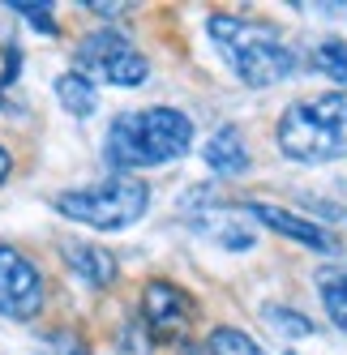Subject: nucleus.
Wrapping results in <instances>:
<instances>
[{"instance_id":"obj_1","label":"nucleus","mask_w":347,"mask_h":355,"mask_svg":"<svg viewBox=\"0 0 347 355\" xmlns=\"http://www.w3.org/2000/svg\"><path fill=\"white\" fill-rule=\"evenodd\" d=\"M193 150V120L180 107H133L108 124L103 163L116 175L176 163Z\"/></svg>"},{"instance_id":"obj_2","label":"nucleus","mask_w":347,"mask_h":355,"mask_svg":"<svg viewBox=\"0 0 347 355\" xmlns=\"http://www.w3.org/2000/svg\"><path fill=\"white\" fill-rule=\"evenodd\" d=\"M206 31H210L214 47H219V56L232 64L240 86L266 90V86L287 82L291 73L301 69L296 47L287 39H279V31L266 26V21L236 17V13H210L206 17Z\"/></svg>"},{"instance_id":"obj_3","label":"nucleus","mask_w":347,"mask_h":355,"mask_svg":"<svg viewBox=\"0 0 347 355\" xmlns=\"http://www.w3.org/2000/svg\"><path fill=\"white\" fill-rule=\"evenodd\" d=\"M279 155L291 163H339L347 159V90L291 103L275 124Z\"/></svg>"},{"instance_id":"obj_4","label":"nucleus","mask_w":347,"mask_h":355,"mask_svg":"<svg viewBox=\"0 0 347 355\" xmlns=\"http://www.w3.org/2000/svg\"><path fill=\"white\" fill-rule=\"evenodd\" d=\"M52 210L90 232H125L151 210V184L142 175H108L99 184L65 189L52 197Z\"/></svg>"},{"instance_id":"obj_5","label":"nucleus","mask_w":347,"mask_h":355,"mask_svg":"<svg viewBox=\"0 0 347 355\" xmlns=\"http://www.w3.org/2000/svg\"><path fill=\"white\" fill-rule=\"evenodd\" d=\"M73 60H78V73H86V78L99 86V82H108V86H142L146 78H151V60L142 56V47L125 35V31H116V26H94L82 35L78 43V52H73Z\"/></svg>"},{"instance_id":"obj_6","label":"nucleus","mask_w":347,"mask_h":355,"mask_svg":"<svg viewBox=\"0 0 347 355\" xmlns=\"http://www.w3.org/2000/svg\"><path fill=\"white\" fill-rule=\"evenodd\" d=\"M180 218L193 227L202 240L232 248V252H249L257 244V223L249 214V206H236V201H223L210 184H197L180 197Z\"/></svg>"},{"instance_id":"obj_7","label":"nucleus","mask_w":347,"mask_h":355,"mask_svg":"<svg viewBox=\"0 0 347 355\" xmlns=\"http://www.w3.org/2000/svg\"><path fill=\"white\" fill-rule=\"evenodd\" d=\"M197 317V300L176 287L171 278H151L137 300V321L151 334V343H180Z\"/></svg>"},{"instance_id":"obj_8","label":"nucleus","mask_w":347,"mask_h":355,"mask_svg":"<svg viewBox=\"0 0 347 355\" xmlns=\"http://www.w3.org/2000/svg\"><path fill=\"white\" fill-rule=\"evenodd\" d=\"M47 304V283L39 266L13 244H0V317L5 321H35Z\"/></svg>"},{"instance_id":"obj_9","label":"nucleus","mask_w":347,"mask_h":355,"mask_svg":"<svg viewBox=\"0 0 347 355\" xmlns=\"http://www.w3.org/2000/svg\"><path fill=\"white\" fill-rule=\"evenodd\" d=\"M60 261H65V270L78 278L82 287H90V291H108V287H116V278H120L116 252H108L103 244L60 240Z\"/></svg>"},{"instance_id":"obj_10","label":"nucleus","mask_w":347,"mask_h":355,"mask_svg":"<svg viewBox=\"0 0 347 355\" xmlns=\"http://www.w3.org/2000/svg\"><path fill=\"white\" fill-rule=\"evenodd\" d=\"M249 214H253V223H262V227H270V232H279V236L305 244V248H313V252H339V236H335V232H326L321 223H309V218L291 214V210H283V206H270V201H249Z\"/></svg>"},{"instance_id":"obj_11","label":"nucleus","mask_w":347,"mask_h":355,"mask_svg":"<svg viewBox=\"0 0 347 355\" xmlns=\"http://www.w3.org/2000/svg\"><path fill=\"white\" fill-rule=\"evenodd\" d=\"M206 167L219 175V180H236V175L249 171V146H244V133L236 124H223V129L210 133V141L202 146Z\"/></svg>"},{"instance_id":"obj_12","label":"nucleus","mask_w":347,"mask_h":355,"mask_svg":"<svg viewBox=\"0 0 347 355\" xmlns=\"http://www.w3.org/2000/svg\"><path fill=\"white\" fill-rule=\"evenodd\" d=\"M52 90H56V103H60L69 116H78V120L94 116V107H99V86L86 78V73H78V69L60 73Z\"/></svg>"},{"instance_id":"obj_13","label":"nucleus","mask_w":347,"mask_h":355,"mask_svg":"<svg viewBox=\"0 0 347 355\" xmlns=\"http://www.w3.org/2000/svg\"><path fill=\"white\" fill-rule=\"evenodd\" d=\"M317 295L330 325L347 334V270H317Z\"/></svg>"},{"instance_id":"obj_14","label":"nucleus","mask_w":347,"mask_h":355,"mask_svg":"<svg viewBox=\"0 0 347 355\" xmlns=\"http://www.w3.org/2000/svg\"><path fill=\"white\" fill-rule=\"evenodd\" d=\"M313 69L321 78H330L339 90H347V43L343 39H326L313 47Z\"/></svg>"},{"instance_id":"obj_15","label":"nucleus","mask_w":347,"mask_h":355,"mask_svg":"<svg viewBox=\"0 0 347 355\" xmlns=\"http://www.w3.org/2000/svg\"><path fill=\"white\" fill-rule=\"evenodd\" d=\"M206 355H266V347H257L236 325H214L210 338H206Z\"/></svg>"},{"instance_id":"obj_16","label":"nucleus","mask_w":347,"mask_h":355,"mask_svg":"<svg viewBox=\"0 0 347 355\" xmlns=\"http://www.w3.org/2000/svg\"><path fill=\"white\" fill-rule=\"evenodd\" d=\"M262 321H266L270 329H279L283 338H309V334H313V321L301 317L296 309H283V304H266V309H262Z\"/></svg>"},{"instance_id":"obj_17","label":"nucleus","mask_w":347,"mask_h":355,"mask_svg":"<svg viewBox=\"0 0 347 355\" xmlns=\"http://www.w3.org/2000/svg\"><path fill=\"white\" fill-rule=\"evenodd\" d=\"M39 355H90V343L78 334V329L60 325V329H47V334H43Z\"/></svg>"},{"instance_id":"obj_18","label":"nucleus","mask_w":347,"mask_h":355,"mask_svg":"<svg viewBox=\"0 0 347 355\" xmlns=\"http://www.w3.org/2000/svg\"><path fill=\"white\" fill-rule=\"evenodd\" d=\"M9 9H13L17 17H26L39 35H47V39L60 35V21H56V9H52V5H39V0H13Z\"/></svg>"},{"instance_id":"obj_19","label":"nucleus","mask_w":347,"mask_h":355,"mask_svg":"<svg viewBox=\"0 0 347 355\" xmlns=\"http://www.w3.org/2000/svg\"><path fill=\"white\" fill-rule=\"evenodd\" d=\"M86 9L99 17H125L129 13V5H112V0H86Z\"/></svg>"},{"instance_id":"obj_20","label":"nucleus","mask_w":347,"mask_h":355,"mask_svg":"<svg viewBox=\"0 0 347 355\" xmlns=\"http://www.w3.org/2000/svg\"><path fill=\"white\" fill-rule=\"evenodd\" d=\"M9 175H13V155H9L5 146H0V184H5Z\"/></svg>"}]
</instances>
